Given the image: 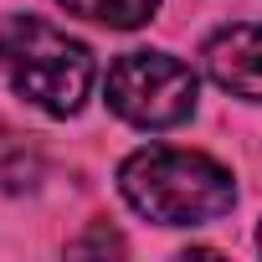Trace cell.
Returning <instances> with one entry per match:
<instances>
[{
	"label": "cell",
	"mask_w": 262,
	"mask_h": 262,
	"mask_svg": "<svg viewBox=\"0 0 262 262\" xmlns=\"http://www.w3.org/2000/svg\"><path fill=\"white\" fill-rule=\"evenodd\" d=\"M118 190L155 226H206L236 206V185L226 165L170 144L134 149L118 170Z\"/></svg>",
	"instance_id": "6da1fadb"
},
{
	"label": "cell",
	"mask_w": 262,
	"mask_h": 262,
	"mask_svg": "<svg viewBox=\"0 0 262 262\" xmlns=\"http://www.w3.org/2000/svg\"><path fill=\"white\" fill-rule=\"evenodd\" d=\"M0 67H6L11 88L26 103H36L52 118H72L88 103L93 77H98L93 52L41 16H6L0 21Z\"/></svg>",
	"instance_id": "7a4b0ae2"
},
{
	"label": "cell",
	"mask_w": 262,
	"mask_h": 262,
	"mask_svg": "<svg viewBox=\"0 0 262 262\" xmlns=\"http://www.w3.org/2000/svg\"><path fill=\"white\" fill-rule=\"evenodd\" d=\"M195 72L170 52H128L108 67L103 98L134 128H175L195 113Z\"/></svg>",
	"instance_id": "3957f363"
},
{
	"label": "cell",
	"mask_w": 262,
	"mask_h": 262,
	"mask_svg": "<svg viewBox=\"0 0 262 262\" xmlns=\"http://www.w3.org/2000/svg\"><path fill=\"white\" fill-rule=\"evenodd\" d=\"M206 72L231 98L262 103V26H226L206 41Z\"/></svg>",
	"instance_id": "277c9868"
},
{
	"label": "cell",
	"mask_w": 262,
	"mask_h": 262,
	"mask_svg": "<svg viewBox=\"0 0 262 262\" xmlns=\"http://www.w3.org/2000/svg\"><path fill=\"white\" fill-rule=\"evenodd\" d=\"M67 16H82V21H98L108 31H134L144 21H155L160 0H57Z\"/></svg>",
	"instance_id": "5b68a950"
},
{
	"label": "cell",
	"mask_w": 262,
	"mask_h": 262,
	"mask_svg": "<svg viewBox=\"0 0 262 262\" xmlns=\"http://www.w3.org/2000/svg\"><path fill=\"white\" fill-rule=\"evenodd\" d=\"M6 144H11V160H0V185H6V190H31V185L41 180L36 149H31L26 139H16V134H6Z\"/></svg>",
	"instance_id": "8992f818"
},
{
	"label": "cell",
	"mask_w": 262,
	"mask_h": 262,
	"mask_svg": "<svg viewBox=\"0 0 262 262\" xmlns=\"http://www.w3.org/2000/svg\"><path fill=\"white\" fill-rule=\"evenodd\" d=\"M72 252H123V236L108 231V226H93V236H82Z\"/></svg>",
	"instance_id": "52a82bcc"
},
{
	"label": "cell",
	"mask_w": 262,
	"mask_h": 262,
	"mask_svg": "<svg viewBox=\"0 0 262 262\" xmlns=\"http://www.w3.org/2000/svg\"><path fill=\"white\" fill-rule=\"evenodd\" d=\"M257 247H262V226H257Z\"/></svg>",
	"instance_id": "ba28073f"
}]
</instances>
